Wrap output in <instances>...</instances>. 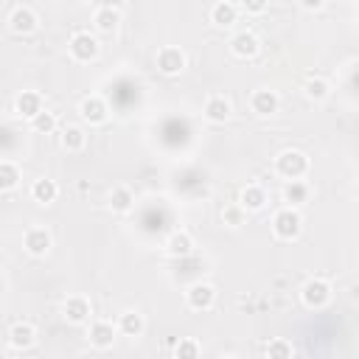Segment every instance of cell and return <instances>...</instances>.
Masks as SVG:
<instances>
[{
	"label": "cell",
	"mask_w": 359,
	"mask_h": 359,
	"mask_svg": "<svg viewBox=\"0 0 359 359\" xmlns=\"http://www.w3.org/2000/svg\"><path fill=\"white\" fill-rule=\"evenodd\" d=\"M241 8L247 14H252V17H258V14H264L269 8V0H241Z\"/></svg>",
	"instance_id": "32"
},
{
	"label": "cell",
	"mask_w": 359,
	"mask_h": 359,
	"mask_svg": "<svg viewBox=\"0 0 359 359\" xmlns=\"http://www.w3.org/2000/svg\"><path fill=\"white\" fill-rule=\"evenodd\" d=\"M230 115H233V101H230L227 95L213 93V95L205 98V104H202V118H205L208 123L222 126V123L230 121Z\"/></svg>",
	"instance_id": "8"
},
{
	"label": "cell",
	"mask_w": 359,
	"mask_h": 359,
	"mask_svg": "<svg viewBox=\"0 0 359 359\" xmlns=\"http://www.w3.org/2000/svg\"><path fill=\"white\" fill-rule=\"evenodd\" d=\"M107 205H109V210H112V213L126 216V213H132V210H135V191H132L129 185H115V188L109 191Z\"/></svg>",
	"instance_id": "18"
},
{
	"label": "cell",
	"mask_w": 359,
	"mask_h": 359,
	"mask_svg": "<svg viewBox=\"0 0 359 359\" xmlns=\"http://www.w3.org/2000/svg\"><path fill=\"white\" fill-rule=\"evenodd\" d=\"M165 252L174 255V258H188L194 252V238L188 230H174L168 238H165Z\"/></svg>",
	"instance_id": "24"
},
{
	"label": "cell",
	"mask_w": 359,
	"mask_h": 359,
	"mask_svg": "<svg viewBox=\"0 0 359 359\" xmlns=\"http://www.w3.org/2000/svg\"><path fill=\"white\" fill-rule=\"evenodd\" d=\"M303 233V216L297 208H289L283 205L280 210H275L272 216V236L278 241H297Z\"/></svg>",
	"instance_id": "2"
},
{
	"label": "cell",
	"mask_w": 359,
	"mask_h": 359,
	"mask_svg": "<svg viewBox=\"0 0 359 359\" xmlns=\"http://www.w3.org/2000/svg\"><path fill=\"white\" fill-rule=\"evenodd\" d=\"M53 247V236L48 227H28L25 236H22V250L31 255V258H45Z\"/></svg>",
	"instance_id": "9"
},
{
	"label": "cell",
	"mask_w": 359,
	"mask_h": 359,
	"mask_svg": "<svg viewBox=\"0 0 359 359\" xmlns=\"http://www.w3.org/2000/svg\"><path fill=\"white\" fill-rule=\"evenodd\" d=\"M264 353H266L269 359H292V356H294V345H292L289 339H283V337H275V339L266 342Z\"/></svg>",
	"instance_id": "30"
},
{
	"label": "cell",
	"mask_w": 359,
	"mask_h": 359,
	"mask_svg": "<svg viewBox=\"0 0 359 359\" xmlns=\"http://www.w3.org/2000/svg\"><path fill=\"white\" fill-rule=\"evenodd\" d=\"M303 95L309 101H325L331 95V81L325 76H309L303 84Z\"/></svg>",
	"instance_id": "26"
},
{
	"label": "cell",
	"mask_w": 359,
	"mask_h": 359,
	"mask_svg": "<svg viewBox=\"0 0 359 359\" xmlns=\"http://www.w3.org/2000/svg\"><path fill=\"white\" fill-rule=\"evenodd\" d=\"M250 109L255 115H261V118H269V115H275L280 109V95L275 90H269V87H255L250 93Z\"/></svg>",
	"instance_id": "13"
},
{
	"label": "cell",
	"mask_w": 359,
	"mask_h": 359,
	"mask_svg": "<svg viewBox=\"0 0 359 359\" xmlns=\"http://www.w3.org/2000/svg\"><path fill=\"white\" fill-rule=\"evenodd\" d=\"M59 143H62V149L70 151V154L84 151V146H87V132H84V126L67 123V126L62 129V135H59Z\"/></svg>",
	"instance_id": "22"
},
{
	"label": "cell",
	"mask_w": 359,
	"mask_h": 359,
	"mask_svg": "<svg viewBox=\"0 0 359 359\" xmlns=\"http://www.w3.org/2000/svg\"><path fill=\"white\" fill-rule=\"evenodd\" d=\"M202 353V345H199V339H194V337H180L177 342H174V356L177 359H196Z\"/></svg>",
	"instance_id": "31"
},
{
	"label": "cell",
	"mask_w": 359,
	"mask_h": 359,
	"mask_svg": "<svg viewBox=\"0 0 359 359\" xmlns=\"http://www.w3.org/2000/svg\"><path fill=\"white\" fill-rule=\"evenodd\" d=\"M266 202H269V194H266V188L258 185V182H247V185L241 188V194H238V205H241L247 213L264 210Z\"/></svg>",
	"instance_id": "14"
},
{
	"label": "cell",
	"mask_w": 359,
	"mask_h": 359,
	"mask_svg": "<svg viewBox=\"0 0 359 359\" xmlns=\"http://www.w3.org/2000/svg\"><path fill=\"white\" fill-rule=\"evenodd\" d=\"M67 53H70L73 62H79V65H90V62L98 59L101 45H98V39H95L90 31H76V34L70 36V42H67Z\"/></svg>",
	"instance_id": "4"
},
{
	"label": "cell",
	"mask_w": 359,
	"mask_h": 359,
	"mask_svg": "<svg viewBox=\"0 0 359 359\" xmlns=\"http://www.w3.org/2000/svg\"><path fill=\"white\" fill-rule=\"evenodd\" d=\"M20 180H22L20 165H17L14 160H0V194L14 191V188L20 185Z\"/></svg>",
	"instance_id": "27"
},
{
	"label": "cell",
	"mask_w": 359,
	"mask_h": 359,
	"mask_svg": "<svg viewBox=\"0 0 359 359\" xmlns=\"http://www.w3.org/2000/svg\"><path fill=\"white\" fill-rule=\"evenodd\" d=\"M59 196V182L56 180H48V177H39L31 182V199L39 202V205H50L56 202Z\"/></svg>",
	"instance_id": "25"
},
{
	"label": "cell",
	"mask_w": 359,
	"mask_h": 359,
	"mask_svg": "<svg viewBox=\"0 0 359 359\" xmlns=\"http://www.w3.org/2000/svg\"><path fill=\"white\" fill-rule=\"evenodd\" d=\"M331 297H334V286H331V280H325V278H320V275L309 278V280L300 286V303H303L306 309L320 311V309H325V306L331 303Z\"/></svg>",
	"instance_id": "3"
},
{
	"label": "cell",
	"mask_w": 359,
	"mask_h": 359,
	"mask_svg": "<svg viewBox=\"0 0 359 359\" xmlns=\"http://www.w3.org/2000/svg\"><path fill=\"white\" fill-rule=\"evenodd\" d=\"M297 6L306 8V11H320L325 6V0H297Z\"/></svg>",
	"instance_id": "33"
},
{
	"label": "cell",
	"mask_w": 359,
	"mask_h": 359,
	"mask_svg": "<svg viewBox=\"0 0 359 359\" xmlns=\"http://www.w3.org/2000/svg\"><path fill=\"white\" fill-rule=\"evenodd\" d=\"M216 303V286L208 280H196L185 289V306L191 311H210Z\"/></svg>",
	"instance_id": "6"
},
{
	"label": "cell",
	"mask_w": 359,
	"mask_h": 359,
	"mask_svg": "<svg viewBox=\"0 0 359 359\" xmlns=\"http://www.w3.org/2000/svg\"><path fill=\"white\" fill-rule=\"evenodd\" d=\"M219 219H222V224H227V227L238 230L241 224H247V210H244V208H241L238 202H227V205L222 208Z\"/></svg>",
	"instance_id": "28"
},
{
	"label": "cell",
	"mask_w": 359,
	"mask_h": 359,
	"mask_svg": "<svg viewBox=\"0 0 359 359\" xmlns=\"http://www.w3.org/2000/svg\"><path fill=\"white\" fill-rule=\"evenodd\" d=\"M309 199H311V185L306 180H286V185H283V202L289 208H300Z\"/></svg>",
	"instance_id": "21"
},
{
	"label": "cell",
	"mask_w": 359,
	"mask_h": 359,
	"mask_svg": "<svg viewBox=\"0 0 359 359\" xmlns=\"http://www.w3.org/2000/svg\"><path fill=\"white\" fill-rule=\"evenodd\" d=\"M8 345H11L14 351H28V348H34V345H36V325H34V323H25V320L14 323V325L8 328Z\"/></svg>",
	"instance_id": "16"
},
{
	"label": "cell",
	"mask_w": 359,
	"mask_h": 359,
	"mask_svg": "<svg viewBox=\"0 0 359 359\" xmlns=\"http://www.w3.org/2000/svg\"><path fill=\"white\" fill-rule=\"evenodd\" d=\"M45 109V101H42V93L36 90H22L17 98H14V112L25 121H31L34 115H39Z\"/></svg>",
	"instance_id": "17"
},
{
	"label": "cell",
	"mask_w": 359,
	"mask_h": 359,
	"mask_svg": "<svg viewBox=\"0 0 359 359\" xmlns=\"http://www.w3.org/2000/svg\"><path fill=\"white\" fill-rule=\"evenodd\" d=\"M8 28L17 36H28L39 28V14L31 6H14L11 14H8Z\"/></svg>",
	"instance_id": "11"
},
{
	"label": "cell",
	"mask_w": 359,
	"mask_h": 359,
	"mask_svg": "<svg viewBox=\"0 0 359 359\" xmlns=\"http://www.w3.org/2000/svg\"><path fill=\"white\" fill-rule=\"evenodd\" d=\"M210 22L216 28H233L238 22V6L230 0H219L210 6Z\"/></svg>",
	"instance_id": "19"
},
{
	"label": "cell",
	"mask_w": 359,
	"mask_h": 359,
	"mask_svg": "<svg viewBox=\"0 0 359 359\" xmlns=\"http://www.w3.org/2000/svg\"><path fill=\"white\" fill-rule=\"evenodd\" d=\"M87 339H90V345L95 351H109L115 345V339H118V328L109 320H93L90 328H87Z\"/></svg>",
	"instance_id": "12"
},
{
	"label": "cell",
	"mask_w": 359,
	"mask_h": 359,
	"mask_svg": "<svg viewBox=\"0 0 359 359\" xmlns=\"http://www.w3.org/2000/svg\"><path fill=\"white\" fill-rule=\"evenodd\" d=\"M31 129H34L36 135H53V132L59 129V118H56V112L42 109L39 115L31 118Z\"/></svg>",
	"instance_id": "29"
},
{
	"label": "cell",
	"mask_w": 359,
	"mask_h": 359,
	"mask_svg": "<svg viewBox=\"0 0 359 359\" xmlns=\"http://www.w3.org/2000/svg\"><path fill=\"white\" fill-rule=\"evenodd\" d=\"M258 50H261V39H258L252 31H238V34H233V39H230V53H233L236 59H252V56H258Z\"/></svg>",
	"instance_id": "15"
},
{
	"label": "cell",
	"mask_w": 359,
	"mask_h": 359,
	"mask_svg": "<svg viewBox=\"0 0 359 359\" xmlns=\"http://www.w3.org/2000/svg\"><path fill=\"white\" fill-rule=\"evenodd\" d=\"M90 314H93L90 297H84V294H70V297H65V303H62V317H65V323H70V325H84V323H90Z\"/></svg>",
	"instance_id": "10"
},
{
	"label": "cell",
	"mask_w": 359,
	"mask_h": 359,
	"mask_svg": "<svg viewBox=\"0 0 359 359\" xmlns=\"http://www.w3.org/2000/svg\"><path fill=\"white\" fill-rule=\"evenodd\" d=\"M154 65H157V70H160L163 76H180V73L188 67V56H185V50L177 48V45H163V48L157 50V56H154Z\"/></svg>",
	"instance_id": "5"
},
{
	"label": "cell",
	"mask_w": 359,
	"mask_h": 359,
	"mask_svg": "<svg viewBox=\"0 0 359 359\" xmlns=\"http://www.w3.org/2000/svg\"><path fill=\"white\" fill-rule=\"evenodd\" d=\"M115 328H118L121 337H132V339H135V337H143V331H146V317H143L140 311L129 309V311H123V314L118 317Z\"/></svg>",
	"instance_id": "20"
},
{
	"label": "cell",
	"mask_w": 359,
	"mask_h": 359,
	"mask_svg": "<svg viewBox=\"0 0 359 359\" xmlns=\"http://www.w3.org/2000/svg\"><path fill=\"white\" fill-rule=\"evenodd\" d=\"M93 25H95V31H101V34H112V31L121 25V11H118L115 6H98V8L93 11Z\"/></svg>",
	"instance_id": "23"
},
{
	"label": "cell",
	"mask_w": 359,
	"mask_h": 359,
	"mask_svg": "<svg viewBox=\"0 0 359 359\" xmlns=\"http://www.w3.org/2000/svg\"><path fill=\"white\" fill-rule=\"evenodd\" d=\"M272 168H275V174L283 177V180H306V174H309V168H311V160H309V154L300 151V149H283V151H278Z\"/></svg>",
	"instance_id": "1"
},
{
	"label": "cell",
	"mask_w": 359,
	"mask_h": 359,
	"mask_svg": "<svg viewBox=\"0 0 359 359\" xmlns=\"http://www.w3.org/2000/svg\"><path fill=\"white\" fill-rule=\"evenodd\" d=\"M79 118L87 123V126H101V123H107V118H109V104L101 98V95H84L81 101H79Z\"/></svg>",
	"instance_id": "7"
}]
</instances>
